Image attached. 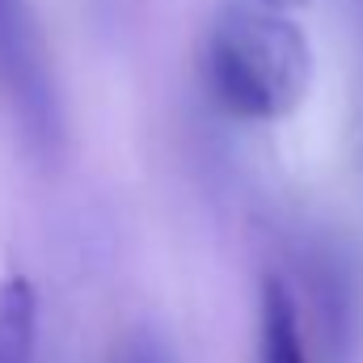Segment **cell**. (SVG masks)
Listing matches in <instances>:
<instances>
[{
  "label": "cell",
  "instance_id": "obj_1",
  "mask_svg": "<svg viewBox=\"0 0 363 363\" xmlns=\"http://www.w3.org/2000/svg\"><path fill=\"white\" fill-rule=\"evenodd\" d=\"M199 72L220 110L274 123L304 101L313 51L287 9L267 0H224L199 38Z\"/></svg>",
  "mask_w": 363,
  "mask_h": 363
},
{
  "label": "cell",
  "instance_id": "obj_2",
  "mask_svg": "<svg viewBox=\"0 0 363 363\" xmlns=\"http://www.w3.org/2000/svg\"><path fill=\"white\" fill-rule=\"evenodd\" d=\"M258 313H262V321H258V363H308L296 296L279 274L262 279Z\"/></svg>",
  "mask_w": 363,
  "mask_h": 363
},
{
  "label": "cell",
  "instance_id": "obj_4",
  "mask_svg": "<svg viewBox=\"0 0 363 363\" xmlns=\"http://www.w3.org/2000/svg\"><path fill=\"white\" fill-rule=\"evenodd\" d=\"M267 4H274V9H300V4H308V0H267Z\"/></svg>",
  "mask_w": 363,
  "mask_h": 363
},
{
  "label": "cell",
  "instance_id": "obj_3",
  "mask_svg": "<svg viewBox=\"0 0 363 363\" xmlns=\"http://www.w3.org/2000/svg\"><path fill=\"white\" fill-rule=\"evenodd\" d=\"M34 330H38V296L30 279L9 274L0 283V363L34 359Z\"/></svg>",
  "mask_w": 363,
  "mask_h": 363
},
{
  "label": "cell",
  "instance_id": "obj_5",
  "mask_svg": "<svg viewBox=\"0 0 363 363\" xmlns=\"http://www.w3.org/2000/svg\"><path fill=\"white\" fill-rule=\"evenodd\" d=\"M0 26H4V0H0Z\"/></svg>",
  "mask_w": 363,
  "mask_h": 363
}]
</instances>
